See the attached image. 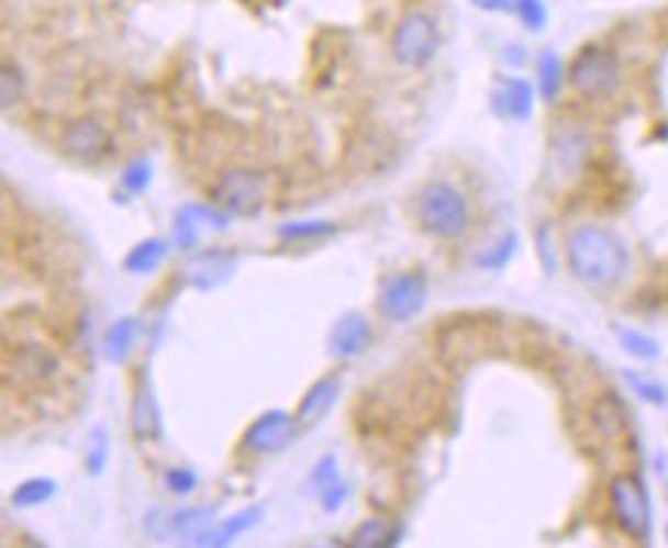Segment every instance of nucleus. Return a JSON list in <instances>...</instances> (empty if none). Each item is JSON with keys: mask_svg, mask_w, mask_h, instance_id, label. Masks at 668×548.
Returning a JSON list of instances; mask_svg holds the SVG:
<instances>
[{"mask_svg": "<svg viewBox=\"0 0 668 548\" xmlns=\"http://www.w3.org/2000/svg\"><path fill=\"white\" fill-rule=\"evenodd\" d=\"M564 253L570 275L594 290L620 283L632 268V253L625 241L604 225H576L564 241Z\"/></svg>", "mask_w": 668, "mask_h": 548, "instance_id": "f257e3e1", "label": "nucleus"}, {"mask_svg": "<svg viewBox=\"0 0 668 548\" xmlns=\"http://www.w3.org/2000/svg\"><path fill=\"white\" fill-rule=\"evenodd\" d=\"M416 222L425 235L437 237V241L463 237L471 225L466 194L450 182H441V179L422 186V191L416 194Z\"/></svg>", "mask_w": 668, "mask_h": 548, "instance_id": "f03ea898", "label": "nucleus"}, {"mask_svg": "<svg viewBox=\"0 0 668 548\" xmlns=\"http://www.w3.org/2000/svg\"><path fill=\"white\" fill-rule=\"evenodd\" d=\"M567 80L582 99H610L622 83L620 56L610 47L589 44L574 56V63L567 68Z\"/></svg>", "mask_w": 668, "mask_h": 548, "instance_id": "7ed1b4c3", "label": "nucleus"}, {"mask_svg": "<svg viewBox=\"0 0 668 548\" xmlns=\"http://www.w3.org/2000/svg\"><path fill=\"white\" fill-rule=\"evenodd\" d=\"M610 508L616 527L637 543H647L653 533V505L647 484L637 474H616L610 481Z\"/></svg>", "mask_w": 668, "mask_h": 548, "instance_id": "20e7f679", "label": "nucleus"}, {"mask_svg": "<svg viewBox=\"0 0 668 548\" xmlns=\"http://www.w3.org/2000/svg\"><path fill=\"white\" fill-rule=\"evenodd\" d=\"M441 49V29L428 13H407L391 34V56L404 68H425Z\"/></svg>", "mask_w": 668, "mask_h": 548, "instance_id": "39448f33", "label": "nucleus"}, {"mask_svg": "<svg viewBox=\"0 0 668 548\" xmlns=\"http://www.w3.org/2000/svg\"><path fill=\"white\" fill-rule=\"evenodd\" d=\"M210 194H213V204L225 210L229 216L253 220L265 206V176L256 170L222 172Z\"/></svg>", "mask_w": 668, "mask_h": 548, "instance_id": "423d86ee", "label": "nucleus"}, {"mask_svg": "<svg viewBox=\"0 0 668 548\" xmlns=\"http://www.w3.org/2000/svg\"><path fill=\"white\" fill-rule=\"evenodd\" d=\"M305 425L299 423L296 413H287V410H268L263 416H256L253 423L247 425L244 438H241V447L247 454L256 456H275L290 450L299 435H302Z\"/></svg>", "mask_w": 668, "mask_h": 548, "instance_id": "0eeeda50", "label": "nucleus"}, {"mask_svg": "<svg viewBox=\"0 0 668 548\" xmlns=\"http://www.w3.org/2000/svg\"><path fill=\"white\" fill-rule=\"evenodd\" d=\"M428 302V281L422 271H404V275H394L382 293H379V312L386 314L394 324H404L410 317L425 309Z\"/></svg>", "mask_w": 668, "mask_h": 548, "instance_id": "6e6552de", "label": "nucleus"}, {"mask_svg": "<svg viewBox=\"0 0 668 548\" xmlns=\"http://www.w3.org/2000/svg\"><path fill=\"white\" fill-rule=\"evenodd\" d=\"M63 152L78 164H102L114 152V139L99 118H78L63 130Z\"/></svg>", "mask_w": 668, "mask_h": 548, "instance_id": "1a4fd4ad", "label": "nucleus"}, {"mask_svg": "<svg viewBox=\"0 0 668 548\" xmlns=\"http://www.w3.org/2000/svg\"><path fill=\"white\" fill-rule=\"evenodd\" d=\"M229 220L232 216L225 210H216V204H182L172 220V241L182 250H194L201 244L203 232H225Z\"/></svg>", "mask_w": 668, "mask_h": 548, "instance_id": "9d476101", "label": "nucleus"}, {"mask_svg": "<svg viewBox=\"0 0 668 548\" xmlns=\"http://www.w3.org/2000/svg\"><path fill=\"white\" fill-rule=\"evenodd\" d=\"M130 420H133V438L140 444H152V440L164 438V416H160V404H157L155 382H152L148 367H142V373L136 377Z\"/></svg>", "mask_w": 668, "mask_h": 548, "instance_id": "9b49d317", "label": "nucleus"}, {"mask_svg": "<svg viewBox=\"0 0 668 548\" xmlns=\"http://www.w3.org/2000/svg\"><path fill=\"white\" fill-rule=\"evenodd\" d=\"M533 105H536V90L533 83L524 78H499L490 96V109L502 121H512V124H524L533 118Z\"/></svg>", "mask_w": 668, "mask_h": 548, "instance_id": "f8f14e48", "label": "nucleus"}, {"mask_svg": "<svg viewBox=\"0 0 668 548\" xmlns=\"http://www.w3.org/2000/svg\"><path fill=\"white\" fill-rule=\"evenodd\" d=\"M370 343H374V327H370V321L360 312H345L330 327V339H326L330 355L339 360L358 358V355H364L370 348Z\"/></svg>", "mask_w": 668, "mask_h": 548, "instance_id": "ddd939ff", "label": "nucleus"}, {"mask_svg": "<svg viewBox=\"0 0 668 548\" xmlns=\"http://www.w3.org/2000/svg\"><path fill=\"white\" fill-rule=\"evenodd\" d=\"M234 268H237V259H234L232 253L207 250L191 259V266H188V283H191L194 290H216V287H222V283L232 278Z\"/></svg>", "mask_w": 668, "mask_h": 548, "instance_id": "4468645a", "label": "nucleus"}, {"mask_svg": "<svg viewBox=\"0 0 668 548\" xmlns=\"http://www.w3.org/2000/svg\"><path fill=\"white\" fill-rule=\"evenodd\" d=\"M59 370V358L49 351L47 345L41 343H25L16 348V355L10 360V373H16L25 382H44V379L56 377Z\"/></svg>", "mask_w": 668, "mask_h": 548, "instance_id": "2eb2a0df", "label": "nucleus"}, {"mask_svg": "<svg viewBox=\"0 0 668 548\" xmlns=\"http://www.w3.org/2000/svg\"><path fill=\"white\" fill-rule=\"evenodd\" d=\"M339 379L336 377H324L318 379L314 385H311L309 392L302 394V401H299V410H296V416H299V423L302 425H318L321 420H324L326 413L333 410V404L339 401Z\"/></svg>", "mask_w": 668, "mask_h": 548, "instance_id": "dca6fc26", "label": "nucleus"}, {"mask_svg": "<svg viewBox=\"0 0 668 548\" xmlns=\"http://www.w3.org/2000/svg\"><path fill=\"white\" fill-rule=\"evenodd\" d=\"M142 336V321L140 317H121L114 321L105 336H102V355L109 364H126L136 351V343Z\"/></svg>", "mask_w": 668, "mask_h": 548, "instance_id": "f3484780", "label": "nucleus"}, {"mask_svg": "<svg viewBox=\"0 0 668 548\" xmlns=\"http://www.w3.org/2000/svg\"><path fill=\"white\" fill-rule=\"evenodd\" d=\"M263 512H265L263 505H249V508H244V512L225 517L222 524H213L210 530L201 533V536L194 539V546H232L241 533H247L249 527H256V524H259Z\"/></svg>", "mask_w": 668, "mask_h": 548, "instance_id": "a211bd4d", "label": "nucleus"}, {"mask_svg": "<svg viewBox=\"0 0 668 548\" xmlns=\"http://www.w3.org/2000/svg\"><path fill=\"white\" fill-rule=\"evenodd\" d=\"M567 83V68L555 49H543V56L536 59V93L543 96L545 102H558Z\"/></svg>", "mask_w": 668, "mask_h": 548, "instance_id": "6ab92c4d", "label": "nucleus"}, {"mask_svg": "<svg viewBox=\"0 0 668 548\" xmlns=\"http://www.w3.org/2000/svg\"><path fill=\"white\" fill-rule=\"evenodd\" d=\"M167 253H170V244L164 237H145L124 256V271H130V275H152V271L164 266Z\"/></svg>", "mask_w": 668, "mask_h": 548, "instance_id": "aec40b11", "label": "nucleus"}, {"mask_svg": "<svg viewBox=\"0 0 668 548\" xmlns=\"http://www.w3.org/2000/svg\"><path fill=\"white\" fill-rule=\"evenodd\" d=\"M398 539H401V527H398V524H391L389 517H370V521H364V524L355 527L352 539H348V546L389 548V546H398Z\"/></svg>", "mask_w": 668, "mask_h": 548, "instance_id": "412c9836", "label": "nucleus"}, {"mask_svg": "<svg viewBox=\"0 0 668 548\" xmlns=\"http://www.w3.org/2000/svg\"><path fill=\"white\" fill-rule=\"evenodd\" d=\"M56 493H59V484L53 478H29L13 490L10 502H13V508H37L53 500Z\"/></svg>", "mask_w": 668, "mask_h": 548, "instance_id": "4be33fe9", "label": "nucleus"}, {"mask_svg": "<svg viewBox=\"0 0 668 548\" xmlns=\"http://www.w3.org/2000/svg\"><path fill=\"white\" fill-rule=\"evenodd\" d=\"M594 425L604 432L606 438H620V432L628 425V413H625V407H622L620 398H601L598 404H594Z\"/></svg>", "mask_w": 668, "mask_h": 548, "instance_id": "5701e85b", "label": "nucleus"}, {"mask_svg": "<svg viewBox=\"0 0 668 548\" xmlns=\"http://www.w3.org/2000/svg\"><path fill=\"white\" fill-rule=\"evenodd\" d=\"M213 515H216V512H213L210 505L179 512V515L172 517V533H179V536H186L188 543H194L201 533H207L210 527H213Z\"/></svg>", "mask_w": 668, "mask_h": 548, "instance_id": "b1692460", "label": "nucleus"}, {"mask_svg": "<svg viewBox=\"0 0 668 548\" xmlns=\"http://www.w3.org/2000/svg\"><path fill=\"white\" fill-rule=\"evenodd\" d=\"M616 336H620L622 351H625V355H632L635 360H656L659 355H663L659 343H656L653 336H647V333H641V329L620 327L616 329Z\"/></svg>", "mask_w": 668, "mask_h": 548, "instance_id": "393cba45", "label": "nucleus"}, {"mask_svg": "<svg viewBox=\"0 0 668 548\" xmlns=\"http://www.w3.org/2000/svg\"><path fill=\"white\" fill-rule=\"evenodd\" d=\"M283 241H318V237L336 235V225L326 220H302V222H283L278 228Z\"/></svg>", "mask_w": 668, "mask_h": 548, "instance_id": "a878e982", "label": "nucleus"}, {"mask_svg": "<svg viewBox=\"0 0 668 548\" xmlns=\"http://www.w3.org/2000/svg\"><path fill=\"white\" fill-rule=\"evenodd\" d=\"M514 253H517V235H514V232H505V235L499 237L497 244L478 259V268H483V271H499V268H505L512 262Z\"/></svg>", "mask_w": 668, "mask_h": 548, "instance_id": "bb28decb", "label": "nucleus"}, {"mask_svg": "<svg viewBox=\"0 0 668 548\" xmlns=\"http://www.w3.org/2000/svg\"><path fill=\"white\" fill-rule=\"evenodd\" d=\"M109 454H111L109 428L99 425V428H93L90 447H87V471H90V474H102L105 466H109Z\"/></svg>", "mask_w": 668, "mask_h": 548, "instance_id": "cd10ccee", "label": "nucleus"}, {"mask_svg": "<svg viewBox=\"0 0 668 548\" xmlns=\"http://www.w3.org/2000/svg\"><path fill=\"white\" fill-rule=\"evenodd\" d=\"M152 179H155V167H152V160H133V164H126L124 172H121V186H124L130 194H142V191L152 186Z\"/></svg>", "mask_w": 668, "mask_h": 548, "instance_id": "c85d7f7f", "label": "nucleus"}, {"mask_svg": "<svg viewBox=\"0 0 668 548\" xmlns=\"http://www.w3.org/2000/svg\"><path fill=\"white\" fill-rule=\"evenodd\" d=\"M514 13L530 32H543L545 22H548V10H545L543 0H514Z\"/></svg>", "mask_w": 668, "mask_h": 548, "instance_id": "c756f323", "label": "nucleus"}, {"mask_svg": "<svg viewBox=\"0 0 668 548\" xmlns=\"http://www.w3.org/2000/svg\"><path fill=\"white\" fill-rule=\"evenodd\" d=\"M25 93V78H22V68L13 63L3 65V87H0V96H3V109L16 105L19 99Z\"/></svg>", "mask_w": 668, "mask_h": 548, "instance_id": "7c9ffc66", "label": "nucleus"}, {"mask_svg": "<svg viewBox=\"0 0 668 548\" xmlns=\"http://www.w3.org/2000/svg\"><path fill=\"white\" fill-rule=\"evenodd\" d=\"M625 379H628V385L635 389V394L641 401H647L653 407H666L668 404V392L659 385V382H650V379L637 377V373H625Z\"/></svg>", "mask_w": 668, "mask_h": 548, "instance_id": "2f4dec72", "label": "nucleus"}, {"mask_svg": "<svg viewBox=\"0 0 668 548\" xmlns=\"http://www.w3.org/2000/svg\"><path fill=\"white\" fill-rule=\"evenodd\" d=\"M164 484H167V490L176 493V496H188V493L198 490V471L188 469V466H176V469L164 474Z\"/></svg>", "mask_w": 668, "mask_h": 548, "instance_id": "473e14b6", "label": "nucleus"}, {"mask_svg": "<svg viewBox=\"0 0 668 548\" xmlns=\"http://www.w3.org/2000/svg\"><path fill=\"white\" fill-rule=\"evenodd\" d=\"M333 481H339V462H336V456L326 454L324 459L314 466V471H311V484L321 493V490L333 484Z\"/></svg>", "mask_w": 668, "mask_h": 548, "instance_id": "72a5a7b5", "label": "nucleus"}, {"mask_svg": "<svg viewBox=\"0 0 668 548\" xmlns=\"http://www.w3.org/2000/svg\"><path fill=\"white\" fill-rule=\"evenodd\" d=\"M318 500H321V508H324V512H339L345 500H348V484H345V481H333V484L324 487V490L318 493Z\"/></svg>", "mask_w": 668, "mask_h": 548, "instance_id": "f704fd0d", "label": "nucleus"}, {"mask_svg": "<svg viewBox=\"0 0 668 548\" xmlns=\"http://www.w3.org/2000/svg\"><path fill=\"white\" fill-rule=\"evenodd\" d=\"M478 10H487V13H509L514 10V0H471Z\"/></svg>", "mask_w": 668, "mask_h": 548, "instance_id": "c9c22d12", "label": "nucleus"}, {"mask_svg": "<svg viewBox=\"0 0 668 548\" xmlns=\"http://www.w3.org/2000/svg\"><path fill=\"white\" fill-rule=\"evenodd\" d=\"M666 539H668V527H666Z\"/></svg>", "mask_w": 668, "mask_h": 548, "instance_id": "e433bc0d", "label": "nucleus"}]
</instances>
